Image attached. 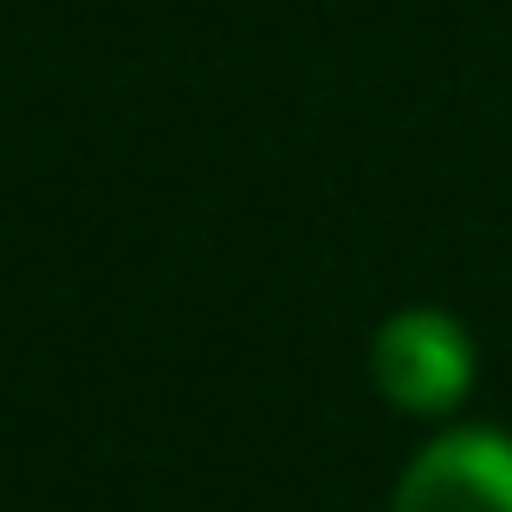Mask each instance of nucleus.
Masks as SVG:
<instances>
[{"mask_svg":"<svg viewBox=\"0 0 512 512\" xmlns=\"http://www.w3.org/2000/svg\"><path fill=\"white\" fill-rule=\"evenodd\" d=\"M370 376L396 409L448 415L474 389V338L461 331V318L435 312V305H409L376 331Z\"/></svg>","mask_w":512,"mask_h":512,"instance_id":"obj_1","label":"nucleus"},{"mask_svg":"<svg viewBox=\"0 0 512 512\" xmlns=\"http://www.w3.org/2000/svg\"><path fill=\"white\" fill-rule=\"evenodd\" d=\"M389 512H512V435L448 428L402 467Z\"/></svg>","mask_w":512,"mask_h":512,"instance_id":"obj_2","label":"nucleus"}]
</instances>
